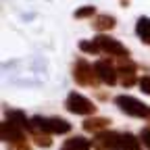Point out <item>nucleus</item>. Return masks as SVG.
Listing matches in <instances>:
<instances>
[{"mask_svg": "<svg viewBox=\"0 0 150 150\" xmlns=\"http://www.w3.org/2000/svg\"><path fill=\"white\" fill-rule=\"evenodd\" d=\"M31 125L35 131H44V134H67L71 125L63 119H48V117H33Z\"/></svg>", "mask_w": 150, "mask_h": 150, "instance_id": "nucleus-1", "label": "nucleus"}, {"mask_svg": "<svg viewBox=\"0 0 150 150\" xmlns=\"http://www.w3.org/2000/svg\"><path fill=\"white\" fill-rule=\"evenodd\" d=\"M117 106L131 117H148L150 115V108L144 102H140L138 98H131V96H117Z\"/></svg>", "mask_w": 150, "mask_h": 150, "instance_id": "nucleus-2", "label": "nucleus"}, {"mask_svg": "<svg viewBox=\"0 0 150 150\" xmlns=\"http://www.w3.org/2000/svg\"><path fill=\"white\" fill-rule=\"evenodd\" d=\"M67 108H69L71 112H75V115H92V112H96L94 102H90L86 96H81V94H77V92H71V94H69Z\"/></svg>", "mask_w": 150, "mask_h": 150, "instance_id": "nucleus-3", "label": "nucleus"}, {"mask_svg": "<svg viewBox=\"0 0 150 150\" xmlns=\"http://www.w3.org/2000/svg\"><path fill=\"white\" fill-rule=\"evenodd\" d=\"M73 75H75V81L81 83V86H94L96 79H98L96 69H94L90 63H86V61H77V63H75Z\"/></svg>", "mask_w": 150, "mask_h": 150, "instance_id": "nucleus-4", "label": "nucleus"}, {"mask_svg": "<svg viewBox=\"0 0 150 150\" xmlns=\"http://www.w3.org/2000/svg\"><path fill=\"white\" fill-rule=\"evenodd\" d=\"M94 42L98 44L100 52H108V54H112V56H125V54H127V48H125L121 42L108 38V35H98Z\"/></svg>", "mask_w": 150, "mask_h": 150, "instance_id": "nucleus-5", "label": "nucleus"}, {"mask_svg": "<svg viewBox=\"0 0 150 150\" xmlns=\"http://www.w3.org/2000/svg\"><path fill=\"white\" fill-rule=\"evenodd\" d=\"M94 69H96L98 79L104 81L106 86H115L117 83V69L110 65V61H98L94 65Z\"/></svg>", "mask_w": 150, "mask_h": 150, "instance_id": "nucleus-6", "label": "nucleus"}, {"mask_svg": "<svg viewBox=\"0 0 150 150\" xmlns=\"http://www.w3.org/2000/svg\"><path fill=\"white\" fill-rule=\"evenodd\" d=\"M119 140L121 134H115V131H100V134L94 138L92 146L98 150H108V148H119Z\"/></svg>", "mask_w": 150, "mask_h": 150, "instance_id": "nucleus-7", "label": "nucleus"}, {"mask_svg": "<svg viewBox=\"0 0 150 150\" xmlns=\"http://www.w3.org/2000/svg\"><path fill=\"white\" fill-rule=\"evenodd\" d=\"M23 131L25 129H21L17 123H13V121H4L2 123V140L4 142H8V144H17V142H23L25 138H23Z\"/></svg>", "mask_w": 150, "mask_h": 150, "instance_id": "nucleus-8", "label": "nucleus"}, {"mask_svg": "<svg viewBox=\"0 0 150 150\" xmlns=\"http://www.w3.org/2000/svg\"><path fill=\"white\" fill-rule=\"evenodd\" d=\"M119 73H121V83H123L125 88L134 86V81H136V65H134V63L121 65V67H119Z\"/></svg>", "mask_w": 150, "mask_h": 150, "instance_id": "nucleus-9", "label": "nucleus"}, {"mask_svg": "<svg viewBox=\"0 0 150 150\" xmlns=\"http://www.w3.org/2000/svg\"><path fill=\"white\" fill-rule=\"evenodd\" d=\"M136 31H138L140 40H142L144 44H150V19H148V17H140V19H138Z\"/></svg>", "mask_w": 150, "mask_h": 150, "instance_id": "nucleus-10", "label": "nucleus"}, {"mask_svg": "<svg viewBox=\"0 0 150 150\" xmlns=\"http://www.w3.org/2000/svg\"><path fill=\"white\" fill-rule=\"evenodd\" d=\"M108 125H110V121L104 119V117H100V119H86L83 121V129L86 131H100V129H104Z\"/></svg>", "mask_w": 150, "mask_h": 150, "instance_id": "nucleus-11", "label": "nucleus"}, {"mask_svg": "<svg viewBox=\"0 0 150 150\" xmlns=\"http://www.w3.org/2000/svg\"><path fill=\"white\" fill-rule=\"evenodd\" d=\"M119 148L121 150H140V142L136 140V136H131V134H121Z\"/></svg>", "mask_w": 150, "mask_h": 150, "instance_id": "nucleus-12", "label": "nucleus"}, {"mask_svg": "<svg viewBox=\"0 0 150 150\" xmlns=\"http://www.w3.org/2000/svg\"><path fill=\"white\" fill-rule=\"evenodd\" d=\"M65 148H69V150H90L92 142L86 140V138H71V140L65 142Z\"/></svg>", "mask_w": 150, "mask_h": 150, "instance_id": "nucleus-13", "label": "nucleus"}, {"mask_svg": "<svg viewBox=\"0 0 150 150\" xmlns=\"http://www.w3.org/2000/svg\"><path fill=\"white\" fill-rule=\"evenodd\" d=\"M8 121L17 123V125L21 127V129H29V127H31V123L27 121V117L23 115L21 110H11V112H8Z\"/></svg>", "mask_w": 150, "mask_h": 150, "instance_id": "nucleus-14", "label": "nucleus"}, {"mask_svg": "<svg viewBox=\"0 0 150 150\" xmlns=\"http://www.w3.org/2000/svg\"><path fill=\"white\" fill-rule=\"evenodd\" d=\"M94 27L96 29H112L115 27V19L112 17H108V15H100V17H96V21H94Z\"/></svg>", "mask_w": 150, "mask_h": 150, "instance_id": "nucleus-15", "label": "nucleus"}, {"mask_svg": "<svg viewBox=\"0 0 150 150\" xmlns=\"http://www.w3.org/2000/svg\"><path fill=\"white\" fill-rule=\"evenodd\" d=\"M79 48H81L83 52H90V54L100 52V48H98V44H96V42H81V44H79Z\"/></svg>", "mask_w": 150, "mask_h": 150, "instance_id": "nucleus-16", "label": "nucleus"}, {"mask_svg": "<svg viewBox=\"0 0 150 150\" xmlns=\"http://www.w3.org/2000/svg\"><path fill=\"white\" fill-rule=\"evenodd\" d=\"M94 13H96V8H94V6H81V8L75 11V17H77V19H83V17H92Z\"/></svg>", "mask_w": 150, "mask_h": 150, "instance_id": "nucleus-17", "label": "nucleus"}, {"mask_svg": "<svg viewBox=\"0 0 150 150\" xmlns=\"http://www.w3.org/2000/svg\"><path fill=\"white\" fill-rule=\"evenodd\" d=\"M35 142H38V146H44V148H48V146L52 144L50 136H46V134H40V131H35Z\"/></svg>", "mask_w": 150, "mask_h": 150, "instance_id": "nucleus-18", "label": "nucleus"}, {"mask_svg": "<svg viewBox=\"0 0 150 150\" xmlns=\"http://www.w3.org/2000/svg\"><path fill=\"white\" fill-rule=\"evenodd\" d=\"M140 88H142V92L150 94V77H142L140 79Z\"/></svg>", "mask_w": 150, "mask_h": 150, "instance_id": "nucleus-19", "label": "nucleus"}, {"mask_svg": "<svg viewBox=\"0 0 150 150\" xmlns=\"http://www.w3.org/2000/svg\"><path fill=\"white\" fill-rule=\"evenodd\" d=\"M140 136H142V142L150 148V129H142V134H140Z\"/></svg>", "mask_w": 150, "mask_h": 150, "instance_id": "nucleus-20", "label": "nucleus"}, {"mask_svg": "<svg viewBox=\"0 0 150 150\" xmlns=\"http://www.w3.org/2000/svg\"><path fill=\"white\" fill-rule=\"evenodd\" d=\"M63 150H69V148H63Z\"/></svg>", "mask_w": 150, "mask_h": 150, "instance_id": "nucleus-21", "label": "nucleus"}]
</instances>
